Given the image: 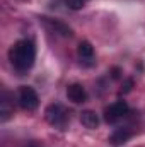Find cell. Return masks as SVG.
I'll return each instance as SVG.
<instances>
[{
  "label": "cell",
  "mask_w": 145,
  "mask_h": 147,
  "mask_svg": "<svg viewBox=\"0 0 145 147\" xmlns=\"http://www.w3.org/2000/svg\"><path fill=\"white\" fill-rule=\"evenodd\" d=\"M9 60L17 72H28L36 60V45L33 39L24 38L12 45L9 50Z\"/></svg>",
  "instance_id": "6da1fadb"
},
{
  "label": "cell",
  "mask_w": 145,
  "mask_h": 147,
  "mask_svg": "<svg viewBox=\"0 0 145 147\" xmlns=\"http://www.w3.org/2000/svg\"><path fill=\"white\" fill-rule=\"evenodd\" d=\"M44 118H46V121L50 125L58 127V128H63L67 125V121H68V115H67L65 108L62 105H56V103L55 105H50L44 110Z\"/></svg>",
  "instance_id": "7a4b0ae2"
},
{
  "label": "cell",
  "mask_w": 145,
  "mask_h": 147,
  "mask_svg": "<svg viewBox=\"0 0 145 147\" xmlns=\"http://www.w3.org/2000/svg\"><path fill=\"white\" fill-rule=\"evenodd\" d=\"M17 99H19L21 108L26 110V111H34L39 106V96H38L36 91L33 87H29V86H22L19 89Z\"/></svg>",
  "instance_id": "3957f363"
},
{
  "label": "cell",
  "mask_w": 145,
  "mask_h": 147,
  "mask_svg": "<svg viewBox=\"0 0 145 147\" xmlns=\"http://www.w3.org/2000/svg\"><path fill=\"white\" fill-rule=\"evenodd\" d=\"M128 113H130V106H128V103L119 99V101L109 105L108 108H106V111H104V118H106V121H109V123H114L116 120L126 116Z\"/></svg>",
  "instance_id": "277c9868"
},
{
  "label": "cell",
  "mask_w": 145,
  "mask_h": 147,
  "mask_svg": "<svg viewBox=\"0 0 145 147\" xmlns=\"http://www.w3.org/2000/svg\"><path fill=\"white\" fill-rule=\"evenodd\" d=\"M77 53H79V58H80V63L85 65V67H92L96 63L94 60V48L89 41H80L79 46H77Z\"/></svg>",
  "instance_id": "5b68a950"
},
{
  "label": "cell",
  "mask_w": 145,
  "mask_h": 147,
  "mask_svg": "<svg viewBox=\"0 0 145 147\" xmlns=\"http://www.w3.org/2000/svg\"><path fill=\"white\" fill-rule=\"evenodd\" d=\"M67 98L72 103H75V105H80V103H84L87 99V92H85V89H84L82 84L73 82V84H70L67 87Z\"/></svg>",
  "instance_id": "8992f818"
},
{
  "label": "cell",
  "mask_w": 145,
  "mask_h": 147,
  "mask_svg": "<svg viewBox=\"0 0 145 147\" xmlns=\"http://www.w3.org/2000/svg\"><path fill=\"white\" fill-rule=\"evenodd\" d=\"M41 21L48 26V28H51L55 33H58V34H62L63 38H70L73 34L72 29L67 26V24H63V22H60V21H55V19H48V17H41Z\"/></svg>",
  "instance_id": "52a82bcc"
},
{
  "label": "cell",
  "mask_w": 145,
  "mask_h": 147,
  "mask_svg": "<svg viewBox=\"0 0 145 147\" xmlns=\"http://www.w3.org/2000/svg\"><path fill=\"white\" fill-rule=\"evenodd\" d=\"M80 123H82L85 128L94 130V128H97V125H99V118H97V115H96L94 111L85 110V111L80 113Z\"/></svg>",
  "instance_id": "ba28073f"
},
{
  "label": "cell",
  "mask_w": 145,
  "mask_h": 147,
  "mask_svg": "<svg viewBox=\"0 0 145 147\" xmlns=\"http://www.w3.org/2000/svg\"><path fill=\"white\" fill-rule=\"evenodd\" d=\"M130 137H132V134H130L128 130H125V128H118V130H114V132L111 134L109 142H111L113 146H121V144L128 142Z\"/></svg>",
  "instance_id": "9c48e42d"
},
{
  "label": "cell",
  "mask_w": 145,
  "mask_h": 147,
  "mask_svg": "<svg viewBox=\"0 0 145 147\" xmlns=\"http://www.w3.org/2000/svg\"><path fill=\"white\" fill-rule=\"evenodd\" d=\"M85 0H67V5L72 9V10H80L84 7Z\"/></svg>",
  "instance_id": "30bf717a"
},
{
  "label": "cell",
  "mask_w": 145,
  "mask_h": 147,
  "mask_svg": "<svg viewBox=\"0 0 145 147\" xmlns=\"http://www.w3.org/2000/svg\"><path fill=\"white\" fill-rule=\"evenodd\" d=\"M132 87H133V80H132V79L125 80V86H123V92H130V91H132Z\"/></svg>",
  "instance_id": "8fae6325"
},
{
  "label": "cell",
  "mask_w": 145,
  "mask_h": 147,
  "mask_svg": "<svg viewBox=\"0 0 145 147\" xmlns=\"http://www.w3.org/2000/svg\"><path fill=\"white\" fill-rule=\"evenodd\" d=\"M119 74H121V70H119L118 67L111 69V77H113V79H119Z\"/></svg>",
  "instance_id": "7c38bea8"
}]
</instances>
